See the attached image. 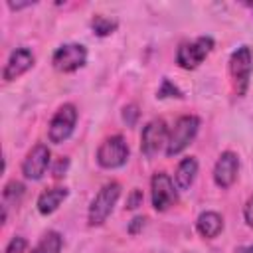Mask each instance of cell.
Wrapping results in <instances>:
<instances>
[{
    "label": "cell",
    "mask_w": 253,
    "mask_h": 253,
    "mask_svg": "<svg viewBox=\"0 0 253 253\" xmlns=\"http://www.w3.org/2000/svg\"><path fill=\"white\" fill-rule=\"evenodd\" d=\"M198 128H200V119L194 117V115H184L176 121L174 128L170 130L168 134V140H166V156H176L180 154L198 134Z\"/></svg>",
    "instance_id": "1"
},
{
    "label": "cell",
    "mask_w": 253,
    "mask_h": 253,
    "mask_svg": "<svg viewBox=\"0 0 253 253\" xmlns=\"http://www.w3.org/2000/svg\"><path fill=\"white\" fill-rule=\"evenodd\" d=\"M119 196H121V186L117 182L105 184L97 192V196L93 198V202L89 206V215H87L89 225H101V223H105V219L111 215V211H113Z\"/></svg>",
    "instance_id": "2"
},
{
    "label": "cell",
    "mask_w": 253,
    "mask_h": 253,
    "mask_svg": "<svg viewBox=\"0 0 253 253\" xmlns=\"http://www.w3.org/2000/svg\"><path fill=\"white\" fill-rule=\"evenodd\" d=\"M211 49H213V40L210 36H200L192 42H184L176 51V63L184 69H196Z\"/></svg>",
    "instance_id": "3"
},
{
    "label": "cell",
    "mask_w": 253,
    "mask_h": 253,
    "mask_svg": "<svg viewBox=\"0 0 253 253\" xmlns=\"http://www.w3.org/2000/svg\"><path fill=\"white\" fill-rule=\"evenodd\" d=\"M251 69H253V53L247 45L237 47L231 57H229V73L235 85L237 95H245L251 79Z\"/></svg>",
    "instance_id": "4"
},
{
    "label": "cell",
    "mask_w": 253,
    "mask_h": 253,
    "mask_svg": "<svg viewBox=\"0 0 253 253\" xmlns=\"http://www.w3.org/2000/svg\"><path fill=\"white\" fill-rule=\"evenodd\" d=\"M126 160H128V146L121 134L105 138L97 148V162L103 168H109V170L121 168Z\"/></svg>",
    "instance_id": "5"
},
{
    "label": "cell",
    "mask_w": 253,
    "mask_h": 253,
    "mask_svg": "<svg viewBox=\"0 0 253 253\" xmlns=\"http://www.w3.org/2000/svg\"><path fill=\"white\" fill-rule=\"evenodd\" d=\"M75 123H77V109L71 103H65L63 107L57 109V113L49 123V128H47L49 140L55 144H61L63 140H67L75 128Z\"/></svg>",
    "instance_id": "6"
},
{
    "label": "cell",
    "mask_w": 253,
    "mask_h": 253,
    "mask_svg": "<svg viewBox=\"0 0 253 253\" xmlns=\"http://www.w3.org/2000/svg\"><path fill=\"white\" fill-rule=\"evenodd\" d=\"M51 63L57 71L71 73L87 63V49L81 43H63L53 51Z\"/></svg>",
    "instance_id": "7"
},
{
    "label": "cell",
    "mask_w": 253,
    "mask_h": 253,
    "mask_svg": "<svg viewBox=\"0 0 253 253\" xmlns=\"http://www.w3.org/2000/svg\"><path fill=\"white\" fill-rule=\"evenodd\" d=\"M150 194H152V206L156 211H166L170 206L178 202V194L174 188L172 178L166 172H156L150 180Z\"/></svg>",
    "instance_id": "8"
},
{
    "label": "cell",
    "mask_w": 253,
    "mask_h": 253,
    "mask_svg": "<svg viewBox=\"0 0 253 253\" xmlns=\"http://www.w3.org/2000/svg\"><path fill=\"white\" fill-rule=\"evenodd\" d=\"M166 140H168L166 123L162 119H154V121H150L142 128V134H140V150H142L144 156L152 158L154 154H158V150L162 146H166Z\"/></svg>",
    "instance_id": "9"
},
{
    "label": "cell",
    "mask_w": 253,
    "mask_h": 253,
    "mask_svg": "<svg viewBox=\"0 0 253 253\" xmlns=\"http://www.w3.org/2000/svg\"><path fill=\"white\" fill-rule=\"evenodd\" d=\"M51 162V152L45 144H36L22 162V174L28 180H40Z\"/></svg>",
    "instance_id": "10"
},
{
    "label": "cell",
    "mask_w": 253,
    "mask_h": 253,
    "mask_svg": "<svg viewBox=\"0 0 253 253\" xmlns=\"http://www.w3.org/2000/svg\"><path fill=\"white\" fill-rule=\"evenodd\" d=\"M237 170H239V158L235 152L231 150H225L221 152V156L217 158L215 166H213V182L219 186V188H229L235 178H237Z\"/></svg>",
    "instance_id": "11"
},
{
    "label": "cell",
    "mask_w": 253,
    "mask_h": 253,
    "mask_svg": "<svg viewBox=\"0 0 253 253\" xmlns=\"http://www.w3.org/2000/svg\"><path fill=\"white\" fill-rule=\"evenodd\" d=\"M32 65H34V53L28 47H18L10 53V57L4 65L2 77H4V81H14L22 73H26Z\"/></svg>",
    "instance_id": "12"
},
{
    "label": "cell",
    "mask_w": 253,
    "mask_h": 253,
    "mask_svg": "<svg viewBox=\"0 0 253 253\" xmlns=\"http://www.w3.org/2000/svg\"><path fill=\"white\" fill-rule=\"evenodd\" d=\"M196 229H198V233H200L202 237L213 239V237H217V235L221 233V229H223V217H221L219 213H215V211H204V213H200L198 219H196Z\"/></svg>",
    "instance_id": "13"
},
{
    "label": "cell",
    "mask_w": 253,
    "mask_h": 253,
    "mask_svg": "<svg viewBox=\"0 0 253 253\" xmlns=\"http://www.w3.org/2000/svg\"><path fill=\"white\" fill-rule=\"evenodd\" d=\"M67 194H69L67 188H51V190L42 192L40 198H38V211H40L42 215L53 213V211L61 206V202L67 198Z\"/></svg>",
    "instance_id": "14"
},
{
    "label": "cell",
    "mask_w": 253,
    "mask_h": 253,
    "mask_svg": "<svg viewBox=\"0 0 253 253\" xmlns=\"http://www.w3.org/2000/svg\"><path fill=\"white\" fill-rule=\"evenodd\" d=\"M198 174V160L194 156H188V158H182L178 168H176V174H174V182H176V188L178 190H188L194 182Z\"/></svg>",
    "instance_id": "15"
},
{
    "label": "cell",
    "mask_w": 253,
    "mask_h": 253,
    "mask_svg": "<svg viewBox=\"0 0 253 253\" xmlns=\"http://www.w3.org/2000/svg\"><path fill=\"white\" fill-rule=\"evenodd\" d=\"M63 247V237L57 231H47L40 243L32 249V253H59Z\"/></svg>",
    "instance_id": "16"
},
{
    "label": "cell",
    "mask_w": 253,
    "mask_h": 253,
    "mask_svg": "<svg viewBox=\"0 0 253 253\" xmlns=\"http://www.w3.org/2000/svg\"><path fill=\"white\" fill-rule=\"evenodd\" d=\"M117 20H111V18H107V16H95L93 20H91V28H93V32L97 34V36H109V34H113L115 30H117Z\"/></svg>",
    "instance_id": "17"
},
{
    "label": "cell",
    "mask_w": 253,
    "mask_h": 253,
    "mask_svg": "<svg viewBox=\"0 0 253 253\" xmlns=\"http://www.w3.org/2000/svg\"><path fill=\"white\" fill-rule=\"evenodd\" d=\"M24 190H26V188H24V184H22V182L12 180V182H8V184L4 186L2 196H4V200H6V202H16V200H20V198H22Z\"/></svg>",
    "instance_id": "18"
},
{
    "label": "cell",
    "mask_w": 253,
    "mask_h": 253,
    "mask_svg": "<svg viewBox=\"0 0 253 253\" xmlns=\"http://www.w3.org/2000/svg\"><path fill=\"white\" fill-rule=\"evenodd\" d=\"M138 117H140V111H138L136 105H126L123 109V121L126 123V126H134L136 121H138Z\"/></svg>",
    "instance_id": "19"
},
{
    "label": "cell",
    "mask_w": 253,
    "mask_h": 253,
    "mask_svg": "<svg viewBox=\"0 0 253 253\" xmlns=\"http://www.w3.org/2000/svg\"><path fill=\"white\" fill-rule=\"evenodd\" d=\"M158 99H164V97H182V93L168 81V79H162V87L158 89Z\"/></svg>",
    "instance_id": "20"
},
{
    "label": "cell",
    "mask_w": 253,
    "mask_h": 253,
    "mask_svg": "<svg viewBox=\"0 0 253 253\" xmlns=\"http://www.w3.org/2000/svg\"><path fill=\"white\" fill-rule=\"evenodd\" d=\"M142 200H144L142 190L134 188V190L128 194V198H126V210H136L138 206H142Z\"/></svg>",
    "instance_id": "21"
},
{
    "label": "cell",
    "mask_w": 253,
    "mask_h": 253,
    "mask_svg": "<svg viewBox=\"0 0 253 253\" xmlns=\"http://www.w3.org/2000/svg\"><path fill=\"white\" fill-rule=\"evenodd\" d=\"M26 239L24 237H20V235H16L10 243H8V247L4 249V253H24L26 251Z\"/></svg>",
    "instance_id": "22"
},
{
    "label": "cell",
    "mask_w": 253,
    "mask_h": 253,
    "mask_svg": "<svg viewBox=\"0 0 253 253\" xmlns=\"http://www.w3.org/2000/svg\"><path fill=\"white\" fill-rule=\"evenodd\" d=\"M67 168H69V158L61 156V158H59V160L53 164V168H51V174H53V178H61V176H65Z\"/></svg>",
    "instance_id": "23"
},
{
    "label": "cell",
    "mask_w": 253,
    "mask_h": 253,
    "mask_svg": "<svg viewBox=\"0 0 253 253\" xmlns=\"http://www.w3.org/2000/svg\"><path fill=\"white\" fill-rule=\"evenodd\" d=\"M144 223H146V217H140V215L134 217V219L128 223V233H130V235H136V233L144 227Z\"/></svg>",
    "instance_id": "24"
},
{
    "label": "cell",
    "mask_w": 253,
    "mask_h": 253,
    "mask_svg": "<svg viewBox=\"0 0 253 253\" xmlns=\"http://www.w3.org/2000/svg\"><path fill=\"white\" fill-rule=\"evenodd\" d=\"M243 217L247 221L249 227H253V196L245 202V208H243Z\"/></svg>",
    "instance_id": "25"
},
{
    "label": "cell",
    "mask_w": 253,
    "mask_h": 253,
    "mask_svg": "<svg viewBox=\"0 0 253 253\" xmlns=\"http://www.w3.org/2000/svg\"><path fill=\"white\" fill-rule=\"evenodd\" d=\"M8 6L12 10H20V8H26V6H32V2H8Z\"/></svg>",
    "instance_id": "26"
},
{
    "label": "cell",
    "mask_w": 253,
    "mask_h": 253,
    "mask_svg": "<svg viewBox=\"0 0 253 253\" xmlns=\"http://www.w3.org/2000/svg\"><path fill=\"white\" fill-rule=\"evenodd\" d=\"M237 253H253V245H249V247H239Z\"/></svg>",
    "instance_id": "27"
},
{
    "label": "cell",
    "mask_w": 253,
    "mask_h": 253,
    "mask_svg": "<svg viewBox=\"0 0 253 253\" xmlns=\"http://www.w3.org/2000/svg\"><path fill=\"white\" fill-rule=\"evenodd\" d=\"M247 6H249V8H253V2H247Z\"/></svg>",
    "instance_id": "28"
}]
</instances>
